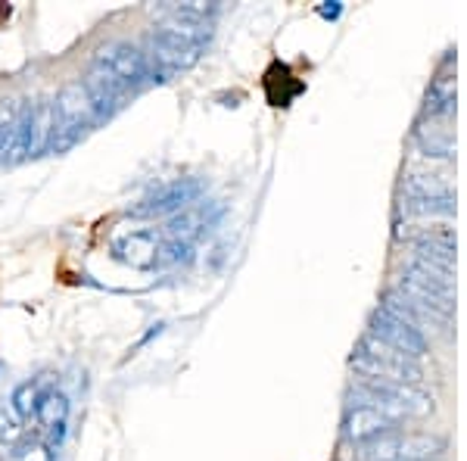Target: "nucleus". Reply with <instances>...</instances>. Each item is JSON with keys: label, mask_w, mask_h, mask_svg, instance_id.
Segmentation results:
<instances>
[{"label": "nucleus", "mask_w": 467, "mask_h": 461, "mask_svg": "<svg viewBox=\"0 0 467 461\" xmlns=\"http://www.w3.org/2000/svg\"><path fill=\"white\" fill-rule=\"evenodd\" d=\"M54 143V100H37L28 110V156H41Z\"/></svg>", "instance_id": "nucleus-9"}, {"label": "nucleus", "mask_w": 467, "mask_h": 461, "mask_svg": "<svg viewBox=\"0 0 467 461\" xmlns=\"http://www.w3.org/2000/svg\"><path fill=\"white\" fill-rule=\"evenodd\" d=\"M116 256L122 262H131L134 268H153L160 262V244L150 231L128 234L125 240L116 244Z\"/></svg>", "instance_id": "nucleus-10"}, {"label": "nucleus", "mask_w": 467, "mask_h": 461, "mask_svg": "<svg viewBox=\"0 0 467 461\" xmlns=\"http://www.w3.org/2000/svg\"><path fill=\"white\" fill-rule=\"evenodd\" d=\"M94 122H97V110H94V103H90L81 79L69 81V85L59 88V94L54 100V143H50V147L54 150L72 147Z\"/></svg>", "instance_id": "nucleus-2"}, {"label": "nucleus", "mask_w": 467, "mask_h": 461, "mask_svg": "<svg viewBox=\"0 0 467 461\" xmlns=\"http://www.w3.org/2000/svg\"><path fill=\"white\" fill-rule=\"evenodd\" d=\"M153 13L162 22H181V26H206L218 13L215 4H165L153 6Z\"/></svg>", "instance_id": "nucleus-12"}, {"label": "nucleus", "mask_w": 467, "mask_h": 461, "mask_svg": "<svg viewBox=\"0 0 467 461\" xmlns=\"http://www.w3.org/2000/svg\"><path fill=\"white\" fill-rule=\"evenodd\" d=\"M202 228H206V209L202 206L187 209V213H181L178 218H171V225H169L171 237L181 240V244H187V240H191L193 234H200Z\"/></svg>", "instance_id": "nucleus-13"}, {"label": "nucleus", "mask_w": 467, "mask_h": 461, "mask_svg": "<svg viewBox=\"0 0 467 461\" xmlns=\"http://www.w3.org/2000/svg\"><path fill=\"white\" fill-rule=\"evenodd\" d=\"M13 403H16V414H19V418H32L35 408H37L35 383H22V387L16 390V396H13Z\"/></svg>", "instance_id": "nucleus-15"}, {"label": "nucleus", "mask_w": 467, "mask_h": 461, "mask_svg": "<svg viewBox=\"0 0 467 461\" xmlns=\"http://www.w3.org/2000/svg\"><path fill=\"white\" fill-rule=\"evenodd\" d=\"M352 365L361 377H374V381H396V383H418L424 372L418 368V361L405 359L402 352L389 350L387 343L374 340L371 334L361 337L356 355H352Z\"/></svg>", "instance_id": "nucleus-3"}, {"label": "nucleus", "mask_w": 467, "mask_h": 461, "mask_svg": "<svg viewBox=\"0 0 467 461\" xmlns=\"http://www.w3.org/2000/svg\"><path fill=\"white\" fill-rule=\"evenodd\" d=\"M446 449V440L433 434H402L387 430L358 445V461H427Z\"/></svg>", "instance_id": "nucleus-4"}, {"label": "nucleus", "mask_w": 467, "mask_h": 461, "mask_svg": "<svg viewBox=\"0 0 467 461\" xmlns=\"http://www.w3.org/2000/svg\"><path fill=\"white\" fill-rule=\"evenodd\" d=\"M10 458H13V461H54V452H50V443L28 440V443L13 445Z\"/></svg>", "instance_id": "nucleus-14"}, {"label": "nucleus", "mask_w": 467, "mask_h": 461, "mask_svg": "<svg viewBox=\"0 0 467 461\" xmlns=\"http://www.w3.org/2000/svg\"><path fill=\"white\" fill-rule=\"evenodd\" d=\"M37 421L41 427L47 430L50 436V445H57L63 440V427H66V414H69V403H66L63 393L57 390H47L44 396H37V408H35Z\"/></svg>", "instance_id": "nucleus-11"}, {"label": "nucleus", "mask_w": 467, "mask_h": 461, "mask_svg": "<svg viewBox=\"0 0 467 461\" xmlns=\"http://www.w3.org/2000/svg\"><path fill=\"white\" fill-rule=\"evenodd\" d=\"M81 85H85L90 103H94L97 119L112 116V112L128 100V94H131V88L122 85L116 75H112L109 69H103V66H97V63L88 69V75L81 79Z\"/></svg>", "instance_id": "nucleus-7"}, {"label": "nucleus", "mask_w": 467, "mask_h": 461, "mask_svg": "<svg viewBox=\"0 0 467 461\" xmlns=\"http://www.w3.org/2000/svg\"><path fill=\"white\" fill-rule=\"evenodd\" d=\"M197 194H200L197 181H175V184H165L162 191L147 196L140 206H134L131 215L134 218H153V215L175 213V209H184L187 203H193V196H197Z\"/></svg>", "instance_id": "nucleus-8"}, {"label": "nucleus", "mask_w": 467, "mask_h": 461, "mask_svg": "<svg viewBox=\"0 0 467 461\" xmlns=\"http://www.w3.org/2000/svg\"><path fill=\"white\" fill-rule=\"evenodd\" d=\"M209 28L206 26H181V22H162L147 41L144 54L150 57L153 69L162 72H184L200 63L206 54Z\"/></svg>", "instance_id": "nucleus-1"}, {"label": "nucleus", "mask_w": 467, "mask_h": 461, "mask_svg": "<svg viewBox=\"0 0 467 461\" xmlns=\"http://www.w3.org/2000/svg\"><path fill=\"white\" fill-rule=\"evenodd\" d=\"M396 421L389 418V414H383L378 405L371 403V399H365L361 393L352 390V403L346 405V414H343V436L349 443H368L374 440V436L387 434V430H393Z\"/></svg>", "instance_id": "nucleus-6"}, {"label": "nucleus", "mask_w": 467, "mask_h": 461, "mask_svg": "<svg viewBox=\"0 0 467 461\" xmlns=\"http://www.w3.org/2000/svg\"><path fill=\"white\" fill-rule=\"evenodd\" d=\"M94 63L109 69L128 88H138V85H144V81L156 79V69H153V63H150V57L138 44H128V41H116V44L100 47Z\"/></svg>", "instance_id": "nucleus-5"}]
</instances>
